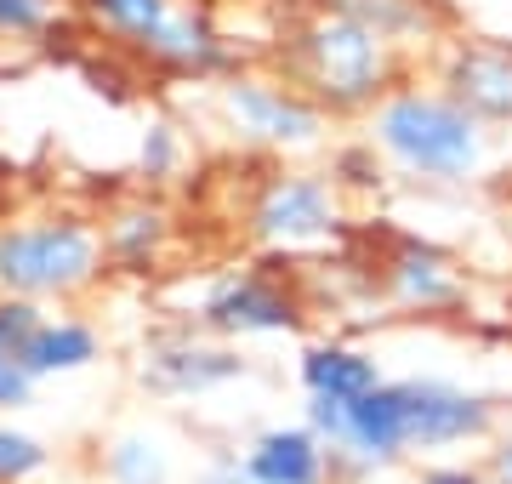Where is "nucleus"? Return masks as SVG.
Instances as JSON below:
<instances>
[{
	"label": "nucleus",
	"mask_w": 512,
	"mask_h": 484,
	"mask_svg": "<svg viewBox=\"0 0 512 484\" xmlns=\"http://www.w3.org/2000/svg\"><path fill=\"white\" fill-rule=\"evenodd\" d=\"M370 143L416 183H473L490 166V126H478L439 86H393L370 109Z\"/></svg>",
	"instance_id": "obj_1"
},
{
	"label": "nucleus",
	"mask_w": 512,
	"mask_h": 484,
	"mask_svg": "<svg viewBox=\"0 0 512 484\" xmlns=\"http://www.w3.org/2000/svg\"><path fill=\"white\" fill-rule=\"evenodd\" d=\"M296 86L325 114H370L393 92V40L330 6L296 35Z\"/></svg>",
	"instance_id": "obj_2"
},
{
	"label": "nucleus",
	"mask_w": 512,
	"mask_h": 484,
	"mask_svg": "<svg viewBox=\"0 0 512 484\" xmlns=\"http://www.w3.org/2000/svg\"><path fill=\"white\" fill-rule=\"evenodd\" d=\"M109 274L103 234L86 217H29L0 228V291L23 302H74Z\"/></svg>",
	"instance_id": "obj_3"
},
{
	"label": "nucleus",
	"mask_w": 512,
	"mask_h": 484,
	"mask_svg": "<svg viewBox=\"0 0 512 484\" xmlns=\"http://www.w3.org/2000/svg\"><path fill=\"white\" fill-rule=\"evenodd\" d=\"M404 388V433L410 456L439 462L450 450H473L501 439V405L490 393L461 388L450 376H399Z\"/></svg>",
	"instance_id": "obj_4"
},
{
	"label": "nucleus",
	"mask_w": 512,
	"mask_h": 484,
	"mask_svg": "<svg viewBox=\"0 0 512 484\" xmlns=\"http://www.w3.org/2000/svg\"><path fill=\"white\" fill-rule=\"evenodd\" d=\"M217 103H222V120L245 143H262V149H279V154L325 143L330 114L302 86H291V80H268V75H245L239 69V75H228L217 86Z\"/></svg>",
	"instance_id": "obj_5"
},
{
	"label": "nucleus",
	"mask_w": 512,
	"mask_h": 484,
	"mask_svg": "<svg viewBox=\"0 0 512 484\" xmlns=\"http://www.w3.org/2000/svg\"><path fill=\"white\" fill-rule=\"evenodd\" d=\"M251 376V359L234 342L205 336L200 325H177V331H154L137 354V388L154 399H205Z\"/></svg>",
	"instance_id": "obj_6"
},
{
	"label": "nucleus",
	"mask_w": 512,
	"mask_h": 484,
	"mask_svg": "<svg viewBox=\"0 0 512 484\" xmlns=\"http://www.w3.org/2000/svg\"><path fill=\"white\" fill-rule=\"evenodd\" d=\"M342 228V188L325 171H279L251 205V234L268 251H313Z\"/></svg>",
	"instance_id": "obj_7"
},
{
	"label": "nucleus",
	"mask_w": 512,
	"mask_h": 484,
	"mask_svg": "<svg viewBox=\"0 0 512 484\" xmlns=\"http://www.w3.org/2000/svg\"><path fill=\"white\" fill-rule=\"evenodd\" d=\"M194 325L217 342H251V336H296L308 325V308L296 291H285L268 274H222L217 285H205Z\"/></svg>",
	"instance_id": "obj_8"
},
{
	"label": "nucleus",
	"mask_w": 512,
	"mask_h": 484,
	"mask_svg": "<svg viewBox=\"0 0 512 484\" xmlns=\"http://www.w3.org/2000/svg\"><path fill=\"white\" fill-rule=\"evenodd\" d=\"M439 92L456 97L478 126H512V46L507 40H456L444 52Z\"/></svg>",
	"instance_id": "obj_9"
},
{
	"label": "nucleus",
	"mask_w": 512,
	"mask_h": 484,
	"mask_svg": "<svg viewBox=\"0 0 512 484\" xmlns=\"http://www.w3.org/2000/svg\"><path fill=\"white\" fill-rule=\"evenodd\" d=\"M382 291L404 314H450L467 302V274L433 240H399V251L382 262Z\"/></svg>",
	"instance_id": "obj_10"
},
{
	"label": "nucleus",
	"mask_w": 512,
	"mask_h": 484,
	"mask_svg": "<svg viewBox=\"0 0 512 484\" xmlns=\"http://www.w3.org/2000/svg\"><path fill=\"white\" fill-rule=\"evenodd\" d=\"M296 382H302V399H336V405H353L387 382L376 348L365 342H348V336H325V342H308L296 354Z\"/></svg>",
	"instance_id": "obj_11"
},
{
	"label": "nucleus",
	"mask_w": 512,
	"mask_h": 484,
	"mask_svg": "<svg viewBox=\"0 0 512 484\" xmlns=\"http://www.w3.org/2000/svg\"><path fill=\"white\" fill-rule=\"evenodd\" d=\"M239 462L256 484H330V456L302 422H274L251 445L239 450Z\"/></svg>",
	"instance_id": "obj_12"
},
{
	"label": "nucleus",
	"mask_w": 512,
	"mask_h": 484,
	"mask_svg": "<svg viewBox=\"0 0 512 484\" xmlns=\"http://www.w3.org/2000/svg\"><path fill=\"white\" fill-rule=\"evenodd\" d=\"M97 359H103V331H97L92 319L46 314L40 331L29 336V348H23V371L35 376V382H57V376L92 371Z\"/></svg>",
	"instance_id": "obj_13"
},
{
	"label": "nucleus",
	"mask_w": 512,
	"mask_h": 484,
	"mask_svg": "<svg viewBox=\"0 0 512 484\" xmlns=\"http://www.w3.org/2000/svg\"><path fill=\"white\" fill-rule=\"evenodd\" d=\"M171 245V211L154 200H131L103 223V257L120 274H148Z\"/></svg>",
	"instance_id": "obj_14"
},
{
	"label": "nucleus",
	"mask_w": 512,
	"mask_h": 484,
	"mask_svg": "<svg viewBox=\"0 0 512 484\" xmlns=\"http://www.w3.org/2000/svg\"><path fill=\"white\" fill-rule=\"evenodd\" d=\"M103 479L114 484H177V445L160 428H120L103 445Z\"/></svg>",
	"instance_id": "obj_15"
},
{
	"label": "nucleus",
	"mask_w": 512,
	"mask_h": 484,
	"mask_svg": "<svg viewBox=\"0 0 512 484\" xmlns=\"http://www.w3.org/2000/svg\"><path fill=\"white\" fill-rule=\"evenodd\" d=\"M80 6H86V12H92V18L109 29V35L131 40V46L143 52L148 35H154L165 18H171V6H177V0H80Z\"/></svg>",
	"instance_id": "obj_16"
},
{
	"label": "nucleus",
	"mask_w": 512,
	"mask_h": 484,
	"mask_svg": "<svg viewBox=\"0 0 512 484\" xmlns=\"http://www.w3.org/2000/svg\"><path fill=\"white\" fill-rule=\"evenodd\" d=\"M46 473H52V445L18 428L12 416H0V484H40Z\"/></svg>",
	"instance_id": "obj_17"
},
{
	"label": "nucleus",
	"mask_w": 512,
	"mask_h": 484,
	"mask_svg": "<svg viewBox=\"0 0 512 484\" xmlns=\"http://www.w3.org/2000/svg\"><path fill=\"white\" fill-rule=\"evenodd\" d=\"M382 171H387V160L376 154L370 137L342 143V149L330 154V183H336V188H382Z\"/></svg>",
	"instance_id": "obj_18"
},
{
	"label": "nucleus",
	"mask_w": 512,
	"mask_h": 484,
	"mask_svg": "<svg viewBox=\"0 0 512 484\" xmlns=\"http://www.w3.org/2000/svg\"><path fill=\"white\" fill-rule=\"evenodd\" d=\"M137 166H143L148 183H165V177H177V166H183V131H177V126H165V120H154V126L143 131Z\"/></svg>",
	"instance_id": "obj_19"
},
{
	"label": "nucleus",
	"mask_w": 512,
	"mask_h": 484,
	"mask_svg": "<svg viewBox=\"0 0 512 484\" xmlns=\"http://www.w3.org/2000/svg\"><path fill=\"white\" fill-rule=\"evenodd\" d=\"M40 319H46V308H40V302H23V297H6V291H0V354L23 359L29 336L40 331Z\"/></svg>",
	"instance_id": "obj_20"
},
{
	"label": "nucleus",
	"mask_w": 512,
	"mask_h": 484,
	"mask_svg": "<svg viewBox=\"0 0 512 484\" xmlns=\"http://www.w3.org/2000/svg\"><path fill=\"white\" fill-rule=\"evenodd\" d=\"M57 23V0H0V35L35 40Z\"/></svg>",
	"instance_id": "obj_21"
},
{
	"label": "nucleus",
	"mask_w": 512,
	"mask_h": 484,
	"mask_svg": "<svg viewBox=\"0 0 512 484\" xmlns=\"http://www.w3.org/2000/svg\"><path fill=\"white\" fill-rule=\"evenodd\" d=\"M40 382L23 371V359H6L0 354V416H23V410L35 405Z\"/></svg>",
	"instance_id": "obj_22"
},
{
	"label": "nucleus",
	"mask_w": 512,
	"mask_h": 484,
	"mask_svg": "<svg viewBox=\"0 0 512 484\" xmlns=\"http://www.w3.org/2000/svg\"><path fill=\"white\" fill-rule=\"evenodd\" d=\"M410 484H490V473L478 462H427Z\"/></svg>",
	"instance_id": "obj_23"
},
{
	"label": "nucleus",
	"mask_w": 512,
	"mask_h": 484,
	"mask_svg": "<svg viewBox=\"0 0 512 484\" xmlns=\"http://www.w3.org/2000/svg\"><path fill=\"white\" fill-rule=\"evenodd\" d=\"M194 484H256L251 473H245V462H239V456H228V450H222V456H211V462L200 467V479Z\"/></svg>",
	"instance_id": "obj_24"
},
{
	"label": "nucleus",
	"mask_w": 512,
	"mask_h": 484,
	"mask_svg": "<svg viewBox=\"0 0 512 484\" xmlns=\"http://www.w3.org/2000/svg\"><path fill=\"white\" fill-rule=\"evenodd\" d=\"M484 473H490V484H512V433H501L490 445V462H484Z\"/></svg>",
	"instance_id": "obj_25"
},
{
	"label": "nucleus",
	"mask_w": 512,
	"mask_h": 484,
	"mask_svg": "<svg viewBox=\"0 0 512 484\" xmlns=\"http://www.w3.org/2000/svg\"><path fill=\"white\" fill-rule=\"evenodd\" d=\"M74 484H114V479H103V473H92V479H74Z\"/></svg>",
	"instance_id": "obj_26"
}]
</instances>
